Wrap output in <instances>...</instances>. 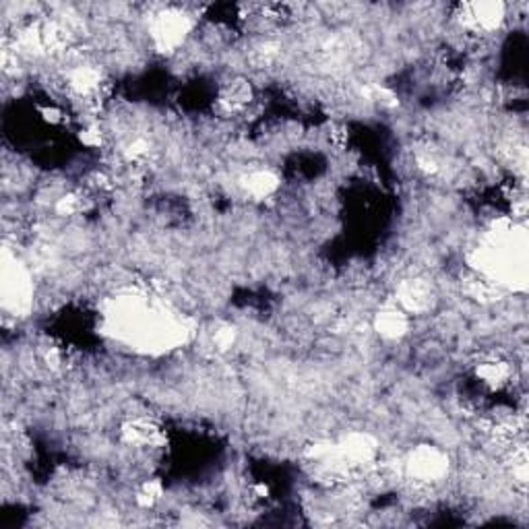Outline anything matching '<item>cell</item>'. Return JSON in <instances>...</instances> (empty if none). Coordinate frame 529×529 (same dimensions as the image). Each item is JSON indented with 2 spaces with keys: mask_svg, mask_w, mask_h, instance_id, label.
<instances>
[{
  "mask_svg": "<svg viewBox=\"0 0 529 529\" xmlns=\"http://www.w3.org/2000/svg\"><path fill=\"white\" fill-rule=\"evenodd\" d=\"M33 296V286L31 278L23 263H19L17 259H13L9 252L4 251V265H3V302L4 308H9L11 313L23 314L30 311Z\"/></svg>",
  "mask_w": 529,
  "mask_h": 529,
  "instance_id": "cell-1",
  "label": "cell"
},
{
  "mask_svg": "<svg viewBox=\"0 0 529 529\" xmlns=\"http://www.w3.org/2000/svg\"><path fill=\"white\" fill-rule=\"evenodd\" d=\"M190 31V15L184 11L166 9L157 13L151 25V36L155 40V46L160 50H176L178 46L184 44Z\"/></svg>",
  "mask_w": 529,
  "mask_h": 529,
  "instance_id": "cell-2",
  "label": "cell"
},
{
  "mask_svg": "<svg viewBox=\"0 0 529 529\" xmlns=\"http://www.w3.org/2000/svg\"><path fill=\"white\" fill-rule=\"evenodd\" d=\"M405 470H408L411 480L420 484L438 482L449 472V457L435 446H420L408 457Z\"/></svg>",
  "mask_w": 529,
  "mask_h": 529,
  "instance_id": "cell-3",
  "label": "cell"
},
{
  "mask_svg": "<svg viewBox=\"0 0 529 529\" xmlns=\"http://www.w3.org/2000/svg\"><path fill=\"white\" fill-rule=\"evenodd\" d=\"M459 19L465 30L476 33H490L498 30L507 19V6L503 3H476L459 6Z\"/></svg>",
  "mask_w": 529,
  "mask_h": 529,
  "instance_id": "cell-4",
  "label": "cell"
},
{
  "mask_svg": "<svg viewBox=\"0 0 529 529\" xmlns=\"http://www.w3.org/2000/svg\"><path fill=\"white\" fill-rule=\"evenodd\" d=\"M395 300L397 306H401L408 314H420L430 308L432 287L424 279H408L400 286Z\"/></svg>",
  "mask_w": 529,
  "mask_h": 529,
  "instance_id": "cell-5",
  "label": "cell"
},
{
  "mask_svg": "<svg viewBox=\"0 0 529 529\" xmlns=\"http://www.w3.org/2000/svg\"><path fill=\"white\" fill-rule=\"evenodd\" d=\"M375 327L384 339H400L410 329V314L397 304L387 306L379 313V317L375 321Z\"/></svg>",
  "mask_w": 529,
  "mask_h": 529,
  "instance_id": "cell-6",
  "label": "cell"
},
{
  "mask_svg": "<svg viewBox=\"0 0 529 529\" xmlns=\"http://www.w3.org/2000/svg\"><path fill=\"white\" fill-rule=\"evenodd\" d=\"M279 187V178L269 170H254L242 178V189L254 198L273 195Z\"/></svg>",
  "mask_w": 529,
  "mask_h": 529,
  "instance_id": "cell-7",
  "label": "cell"
},
{
  "mask_svg": "<svg viewBox=\"0 0 529 529\" xmlns=\"http://www.w3.org/2000/svg\"><path fill=\"white\" fill-rule=\"evenodd\" d=\"M476 375L482 383L498 389V387H503V384H507L508 379H511V366H508V364L503 360H486V362L478 364Z\"/></svg>",
  "mask_w": 529,
  "mask_h": 529,
  "instance_id": "cell-8",
  "label": "cell"
},
{
  "mask_svg": "<svg viewBox=\"0 0 529 529\" xmlns=\"http://www.w3.org/2000/svg\"><path fill=\"white\" fill-rule=\"evenodd\" d=\"M213 341H216V346L219 349H228V348H232V343H234V331L232 329H222V331L216 333Z\"/></svg>",
  "mask_w": 529,
  "mask_h": 529,
  "instance_id": "cell-9",
  "label": "cell"
}]
</instances>
